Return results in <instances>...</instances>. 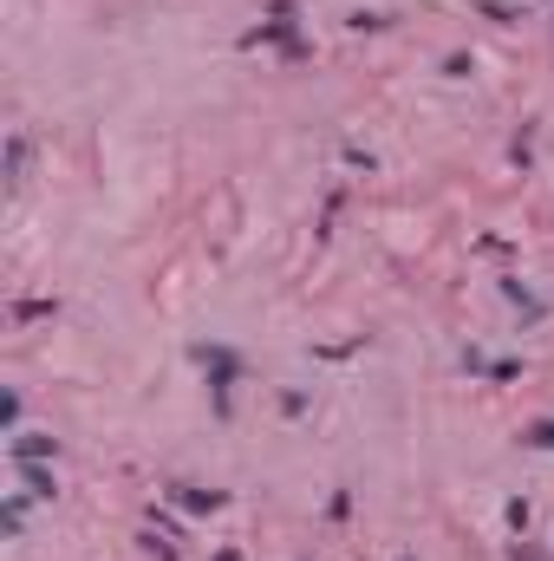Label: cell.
<instances>
[{
  "mask_svg": "<svg viewBox=\"0 0 554 561\" xmlns=\"http://www.w3.org/2000/svg\"><path fill=\"white\" fill-rule=\"evenodd\" d=\"M53 450V437H39V431H20V444H13V457L26 463V457H46Z\"/></svg>",
  "mask_w": 554,
  "mask_h": 561,
  "instance_id": "1",
  "label": "cell"
}]
</instances>
